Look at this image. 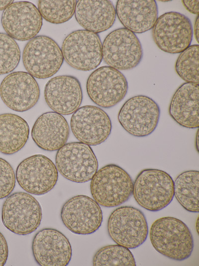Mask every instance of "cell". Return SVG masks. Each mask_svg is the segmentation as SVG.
Returning a JSON list of instances; mask_svg holds the SVG:
<instances>
[{"mask_svg":"<svg viewBox=\"0 0 199 266\" xmlns=\"http://www.w3.org/2000/svg\"><path fill=\"white\" fill-rule=\"evenodd\" d=\"M64 61L61 49L52 38L36 36L25 45L22 62L27 72L38 79L53 76L60 69Z\"/></svg>","mask_w":199,"mask_h":266,"instance_id":"obj_8","label":"cell"},{"mask_svg":"<svg viewBox=\"0 0 199 266\" xmlns=\"http://www.w3.org/2000/svg\"><path fill=\"white\" fill-rule=\"evenodd\" d=\"M94 266H135V260L130 250L116 244L101 247L93 259Z\"/></svg>","mask_w":199,"mask_h":266,"instance_id":"obj_26","label":"cell"},{"mask_svg":"<svg viewBox=\"0 0 199 266\" xmlns=\"http://www.w3.org/2000/svg\"><path fill=\"white\" fill-rule=\"evenodd\" d=\"M90 99L103 108H111L121 102L128 91L127 80L120 71L109 66L94 70L86 82Z\"/></svg>","mask_w":199,"mask_h":266,"instance_id":"obj_12","label":"cell"},{"mask_svg":"<svg viewBox=\"0 0 199 266\" xmlns=\"http://www.w3.org/2000/svg\"><path fill=\"white\" fill-rule=\"evenodd\" d=\"M132 195L142 208L151 212L159 211L167 207L174 198V181L163 170L144 169L133 182Z\"/></svg>","mask_w":199,"mask_h":266,"instance_id":"obj_3","label":"cell"},{"mask_svg":"<svg viewBox=\"0 0 199 266\" xmlns=\"http://www.w3.org/2000/svg\"><path fill=\"white\" fill-rule=\"evenodd\" d=\"M42 211L39 202L30 194L15 192L7 197L1 210L4 226L18 235L32 233L39 227Z\"/></svg>","mask_w":199,"mask_h":266,"instance_id":"obj_4","label":"cell"},{"mask_svg":"<svg viewBox=\"0 0 199 266\" xmlns=\"http://www.w3.org/2000/svg\"><path fill=\"white\" fill-rule=\"evenodd\" d=\"M31 249L35 262L41 266H66L72 255L68 239L52 228L38 231L34 236Z\"/></svg>","mask_w":199,"mask_h":266,"instance_id":"obj_18","label":"cell"},{"mask_svg":"<svg viewBox=\"0 0 199 266\" xmlns=\"http://www.w3.org/2000/svg\"><path fill=\"white\" fill-rule=\"evenodd\" d=\"M152 31L153 39L162 51L180 53L191 45L193 29L190 19L176 11L165 12L158 17Z\"/></svg>","mask_w":199,"mask_h":266,"instance_id":"obj_11","label":"cell"},{"mask_svg":"<svg viewBox=\"0 0 199 266\" xmlns=\"http://www.w3.org/2000/svg\"><path fill=\"white\" fill-rule=\"evenodd\" d=\"M133 182L124 169L114 164L98 170L91 180L93 199L107 208L118 206L127 201L132 194Z\"/></svg>","mask_w":199,"mask_h":266,"instance_id":"obj_2","label":"cell"},{"mask_svg":"<svg viewBox=\"0 0 199 266\" xmlns=\"http://www.w3.org/2000/svg\"><path fill=\"white\" fill-rule=\"evenodd\" d=\"M8 256V248L6 240L0 232V266H3L6 264Z\"/></svg>","mask_w":199,"mask_h":266,"instance_id":"obj_31","label":"cell"},{"mask_svg":"<svg viewBox=\"0 0 199 266\" xmlns=\"http://www.w3.org/2000/svg\"><path fill=\"white\" fill-rule=\"evenodd\" d=\"M107 230L114 243L129 249L142 245L148 235L144 214L132 206H122L113 210L107 220Z\"/></svg>","mask_w":199,"mask_h":266,"instance_id":"obj_5","label":"cell"},{"mask_svg":"<svg viewBox=\"0 0 199 266\" xmlns=\"http://www.w3.org/2000/svg\"><path fill=\"white\" fill-rule=\"evenodd\" d=\"M74 14L85 30L97 34L111 27L116 16L113 3L108 0H77Z\"/></svg>","mask_w":199,"mask_h":266,"instance_id":"obj_23","label":"cell"},{"mask_svg":"<svg viewBox=\"0 0 199 266\" xmlns=\"http://www.w3.org/2000/svg\"><path fill=\"white\" fill-rule=\"evenodd\" d=\"M149 234L153 247L164 256L183 261L192 255L193 237L187 225L181 220L173 217L160 218L152 223Z\"/></svg>","mask_w":199,"mask_h":266,"instance_id":"obj_1","label":"cell"},{"mask_svg":"<svg viewBox=\"0 0 199 266\" xmlns=\"http://www.w3.org/2000/svg\"><path fill=\"white\" fill-rule=\"evenodd\" d=\"M29 127L22 117L12 113L0 114V152L12 155L26 144L29 135Z\"/></svg>","mask_w":199,"mask_h":266,"instance_id":"obj_24","label":"cell"},{"mask_svg":"<svg viewBox=\"0 0 199 266\" xmlns=\"http://www.w3.org/2000/svg\"><path fill=\"white\" fill-rule=\"evenodd\" d=\"M20 60V50L16 41L6 33L0 32V75L11 72Z\"/></svg>","mask_w":199,"mask_h":266,"instance_id":"obj_29","label":"cell"},{"mask_svg":"<svg viewBox=\"0 0 199 266\" xmlns=\"http://www.w3.org/2000/svg\"><path fill=\"white\" fill-rule=\"evenodd\" d=\"M199 84L184 83L173 94L168 108L170 116L180 126L188 129L199 127Z\"/></svg>","mask_w":199,"mask_h":266,"instance_id":"obj_22","label":"cell"},{"mask_svg":"<svg viewBox=\"0 0 199 266\" xmlns=\"http://www.w3.org/2000/svg\"><path fill=\"white\" fill-rule=\"evenodd\" d=\"M44 96L49 107L62 115L73 114L83 101L79 80L69 75H58L49 79L45 86Z\"/></svg>","mask_w":199,"mask_h":266,"instance_id":"obj_19","label":"cell"},{"mask_svg":"<svg viewBox=\"0 0 199 266\" xmlns=\"http://www.w3.org/2000/svg\"><path fill=\"white\" fill-rule=\"evenodd\" d=\"M70 134V127L62 115L53 111L40 115L35 121L31 135L35 144L40 149L54 151L65 144Z\"/></svg>","mask_w":199,"mask_h":266,"instance_id":"obj_20","label":"cell"},{"mask_svg":"<svg viewBox=\"0 0 199 266\" xmlns=\"http://www.w3.org/2000/svg\"><path fill=\"white\" fill-rule=\"evenodd\" d=\"M199 172L188 170L177 176L174 181V194L186 211L199 213Z\"/></svg>","mask_w":199,"mask_h":266,"instance_id":"obj_25","label":"cell"},{"mask_svg":"<svg viewBox=\"0 0 199 266\" xmlns=\"http://www.w3.org/2000/svg\"><path fill=\"white\" fill-rule=\"evenodd\" d=\"M196 229L197 230V232L198 233V220H197V223H196Z\"/></svg>","mask_w":199,"mask_h":266,"instance_id":"obj_36","label":"cell"},{"mask_svg":"<svg viewBox=\"0 0 199 266\" xmlns=\"http://www.w3.org/2000/svg\"><path fill=\"white\" fill-rule=\"evenodd\" d=\"M102 54L107 66L120 71L136 67L142 59L143 52L136 35L121 27L106 36L102 43Z\"/></svg>","mask_w":199,"mask_h":266,"instance_id":"obj_9","label":"cell"},{"mask_svg":"<svg viewBox=\"0 0 199 266\" xmlns=\"http://www.w3.org/2000/svg\"><path fill=\"white\" fill-rule=\"evenodd\" d=\"M40 94L38 83L27 72L15 71L6 75L0 84V96L5 105L16 112L31 109Z\"/></svg>","mask_w":199,"mask_h":266,"instance_id":"obj_17","label":"cell"},{"mask_svg":"<svg viewBox=\"0 0 199 266\" xmlns=\"http://www.w3.org/2000/svg\"><path fill=\"white\" fill-rule=\"evenodd\" d=\"M198 131H197V136H196V146H197V147H196V149L197 150V151H198Z\"/></svg>","mask_w":199,"mask_h":266,"instance_id":"obj_35","label":"cell"},{"mask_svg":"<svg viewBox=\"0 0 199 266\" xmlns=\"http://www.w3.org/2000/svg\"><path fill=\"white\" fill-rule=\"evenodd\" d=\"M198 44L190 45L180 53L175 65V69L178 76L186 83L199 84Z\"/></svg>","mask_w":199,"mask_h":266,"instance_id":"obj_28","label":"cell"},{"mask_svg":"<svg viewBox=\"0 0 199 266\" xmlns=\"http://www.w3.org/2000/svg\"><path fill=\"white\" fill-rule=\"evenodd\" d=\"M55 165L65 178L79 183L91 181L99 167L98 159L91 146L80 142L66 143L58 150Z\"/></svg>","mask_w":199,"mask_h":266,"instance_id":"obj_7","label":"cell"},{"mask_svg":"<svg viewBox=\"0 0 199 266\" xmlns=\"http://www.w3.org/2000/svg\"><path fill=\"white\" fill-rule=\"evenodd\" d=\"M1 23L8 35L22 41L36 36L43 24L38 8L27 1L13 2L9 5L2 13Z\"/></svg>","mask_w":199,"mask_h":266,"instance_id":"obj_16","label":"cell"},{"mask_svg":"<svg viewBox=\"0 0 199 266\" xmlns=\"http://www.w3.org/2000/svg\"><path fill=\"white\" fill-rule=\"evenodd\" d=\"M199 16L197 15L195 22L194 26V33L196 39L198 42H199Z\"/></svg>","mask_w":199,"mask_h":266,"instance_id":"obj_33","label":"cell"},{"mask_svg":"<svg viewBox=\"0 0 199 266\" xmlns=\"http://www.w3.org/2000/svg\"><path fill=\"white\" fill-rule=\"evenodd\" d=\"M16 180L25 192L35 195H44L56 185L58 171L47 156L35 154L23 160L17 166Z\"/></svg>","mask_w":199,"mask_h":266,"instance_id":"obj_13","label":"cell"},{"mask_svg":"<svg viewBox=\"0 0 199 266\" xmlns=\"http://www.w3.org/2000/svg\"><path fill=\"white\" fill-rule=\"evenodd\" d=\"M61 50L64 60L73 68L81 71L96 69L102 60V43L98 34L79 29L64 39Z\"/></svg>","mask_w":199,"mask_h":266,"instance_id":"obj_10","label":"cell"},{"mask_svg":"<svg viewBox=\"0 0 199 266\" xmlns=\"http://www.w3.org/2000/svg\"><path fill=\"white\" fill-rule=\"evenodd\" d=\"M70 127L75 138L89 146L105 141L111 134V119L103 109L93 105L80 107L71 116Z\"/></svg>","mask_w":199,"mask_h":266,"instance_id":"obj_15","label":"cell"},{"mask_svg":"<svg viewBox=\"0 0 199 266\" xmlns=\"http://www.w3.org/2000/svg\"><path fill=\"white\" fill-rule=\"evenodd\" d=\"M182 2L187 10H188L191 13L194 14H197L199 15V2L198 0H183Z\"/></svg>","mask_w":199,"mask_h":266,"instance_id":"obj_32","label":"cell"},{"mask_svg":"<svg viewBox=\"0 0 199 266\" xmlns=\"http://www.w3.org/2000/svg\"><path fill=\"white\" fill-rule=\"evenodd\" d=\"M15 173L11 165L0 157V199L8 197L15 186Z\"/></svg>","mask_w":199,"mask_h":266,"instance_id":"obj_30","label":"cell"},{"mask_svg":"<svg viewBox=\"0 0 199 266\" xmlns=\"http://www.w3.org/2000/svg\"><path fill=\"white\" fill-rule=\"evenodd\" d=\"M160 109L151 97L138 95L127 99L120 108L117 120L123 129L135 137H145L156 129Z\"/></svg>","mask_w":199,"mask_h":266,"instance_id":"obj_6","label":"cell"},{"mask_svg":"<svg viewBox=\"0 0 199 266\" xmlns=\"http://www.w3.org/2000/svg\"><path fill=\"white\" fill-rule=\"evenodd\" d=\"M76 2L75 0H40L38 2V9L42 17L47 21L61 24L68 21L73 16Z\"/></svg>","mask_w":199,"mask_h":266,"instance_id":"obj_27","label":"cell"},{"mask_svg":"<svg viewBox=\"0 0 199 266\" xmlns=\"http://www.w3.org/2000/svg\"><path fill=\"white\" fill-rule=\"evenodd\" d=\"M115 8L123 27L135 34L151 29L158 18V6L154 0H119Z\"/></svg>","mask_w":199,"mask_h":266,"instance_id":"obj_21","label":"cell"},{"mask_svg":"<svg viewBox=\"0 0 199 266\" xmlns=\"http://www.w3.org/2000/svg\"><path fill=\"white\" fill-rule=\"evenodd\" d=\"M13 2V0H0V11L4 10L6 7Z\"/></svg>","mask_w":199,"mask_h":266,"instance_id":"obj_34","label":"cell"},{"mask_svg":"<svg viewBox=\"0 0 199 266\" xmlns=\"http://www.w3.org/2000/svg\"><path fill=\"white\" fill-rule=\"evenodd\" d=\"M60 217L63 225L77 235H90L101 226L102 212L92 198L79 195L68 200L62 207Z\"/></svg>","mask_w":199,"mask_h":266,"instance_id":"obj_14","label":"cell"}]
</instances>
